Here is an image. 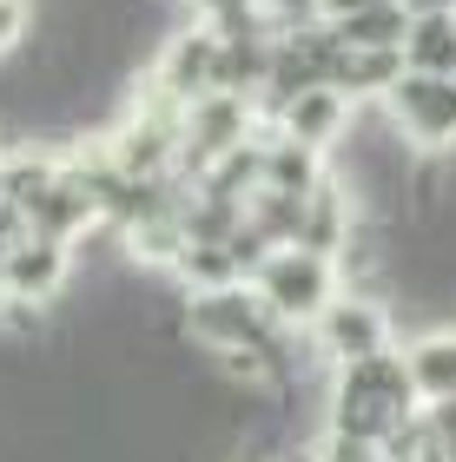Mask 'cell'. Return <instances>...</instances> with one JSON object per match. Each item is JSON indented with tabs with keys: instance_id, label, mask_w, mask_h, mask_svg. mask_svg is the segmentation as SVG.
I'll return each mask as SVG.
<instances>
[{
	"instance_id": "cell-1",
	"label": "cell",
	"mask_w": 456,
	"mask_h": 462,
	"mask_svg": "<svg viewBox=\"0 0 456 462\" xmlns=\"http://www.w3.org/2000/svg\"><path fill=\"white\" fill-rule=\"evenodd\" d=\"M252 298L272 310L278 324H318L344 291H338V264L330 258H318V251H304V245H278L272 258L252 271Z\"/></svg>"
},
{
	"instance_id": "cell-2",
	"label": "cell",
	"mask_w": 456,
	"mask_h": 462,
	"mask_svg": "<svg viewBox=\"0 0 456 462\" xmlns=\"http://www.w3.org/2000/svg\"><path fill=\"white\" fill-rule=\"evenodd\" d=\"M384 119L397 125L404 145H417V152H443V145H456V79L404 73L397 93L384 99Z\"/></svg>"
},
{
	"instance_id": "cell-3",
	"label": "cell",
	"mask_w": 456,
	"mask_h": 462,
	"mask_svg": "<svg viewBox=\"0 0 456 462\" xmlns=\"http://www.w3.org/2000/svg\"><path fill=\"white\" fill-rule=\"evenodd\" d=\"M219 53H225V40L212 27H179V33H165V47L153 60V79L146 87L165 93L172 106H199L205 93H219Z\"/></svg>"
},
{
	"instance_id": "cell-4",
	"label": "cell",
	"mask_w": 456,
	"mask_h": 462,
	"mask_svg": "<svg viewBox=\"0 0 456 462\" xmlns=\"http://www.w3.org/2000/svg\"><path fill=\"white\" fill-rule=\"evenodd\" d=\"M252 125H258V106L238 93H205L199 106H185V165H199V172H212L225 165L232 152L252 145Z\"/></svg>"
},
{
	"instance_id": "cell-5",
	"label": "cell",
	"mask_w": 456,
	"mask_h": 462,
	"mask_svg": "<svg viewBox=\"0 0 456 462\" xmlns=\"http://www.w3.org/2000/svg\"><path fill=\"white\" fill-rule=\"evenodd\" d=\"M311 330H318V350L338 370L344 364H364V356H384L390 350V304L370 298V291H344V298L330 304Z\"/></svg>"
},
{
	"instance_id": "cell-6",
	"label": "cell",
	"mask_w": 456,
	"mask_h": 462,
	"mask_svg": "<svg viewBox=\"0 0 456 462\" xmlns=\"http://www.w3.org/2000/svg\"><path fill=\"white\" fill-rule=\"evenodd\" d=\"M73 278V245L60 238H20L7 251V304H33L47 310Z\"/></svg>"
},
{
	"instance_id": "cell-7",
	"label": "cell",
	"mask_w": 456,
	"mask_h": 462,
	"mask_svg": "<svg viewBox=\"0 0 456 462\" xmlns=\"http://www.w3.org/2000/svg\"><path fill=\"white\" fill-rule=\"evenodd\" d=\"M272 133L311 145V152H324L338 133H350V99H344L338 87H311V93H298V99H284V106H278V125H272Z\"/></svg>"
},
{
	"instance_id": "cell-8",
	"label": "cell",
	"mask_w": 456,
	"mask_h": 462,
	"mask_svg": "<svg viewBox=\"0 0 456 462\" xmlns=\"http://www.w3.org/2000/svg\"><path fill=\"white\" fill-rule=\"evenodd\" d=\"M404 364H410V383H417L423 410L456 403V330H423V337L404 350Z\"/></svg>"
},
{
	"instance_id": "cell-9",
	"label": "cell",
	"mask_w": 456,
	"mask_h": 462,
	"mask_svg": "<svg viewBox=\"0 0 456 462\" xmlns=\"http://www.w3.org/2000/svg\"><path fill=\"white\" fill-rule=\"evenodd\" d=\"M324 185V159L298 139H265V192H284V199H311Z\"/></svg>"
},
{
	"instance_id": "cell-10",
	"label": "cell",
	"mask_w": 456,
	"mask_h": 462,
	"mask_svg": "<svg viewBox=\"0 0 456 462\" xmlns=\"http://www.w3.org/2000/svg\"><path fill=\"white\" fill-rule=\"evenodd\" d=\"M404 60H410V73L456 79V14H423V20H410Z\"/></svg>"
},
{
	"instance_id": "cell-11",
	"label": "cell",
	"mask_w": 456,
	"mask_h": 462,
	"mask_svg": "<svg viewBox=\"0 0 456 462\" xmlns=\"http://www.w3.org/2000/svg\"><path fill=\"white\" fill-rule=\"evenodd\" d=\"M344 47L358 53H404L410 40V7H397V0H384V7H364L358 20H338Z\"/></svg>"
},
{
	"instance_id": "cell-12",
	"label": "cell",
	"mask_w": 456,
	"mask_h": 462,
	"mask_svg": "<svg viewBox=\"0 0 456 462\" xmlns=\"http://www.w3.org/2000/svg\"><path fill=\"white\" fill-rule=\"evenodd\" d=\"M33 27V0H0V60H7Z\"/></svg>"
},
{
	"instance_id": "cell-13",
	"label": "cell",
	"mask_w": 456,
	"mask_h": 462,
	"mask_svg": "<svg viewBox=\"0 0 456 462\" xmlns=\"http://www.w3.org/2000/svg\"><path fill=\"white\" fill-rule=\"evenodd\" d=\"M364 7H384V0H324V20L338 27V20H358Z\"/></svg>"
},
{
	"instance_id": "cell-14",
	"label": "cell",
	"mask_w": 456,
	"mask_h": 462,
	"mask_svg": "<svg viewBox=\"0 0 456 462\" xmlns=\"http://www.w3.org/2000/svg\"><path fill=\"white\" fill-rule=\"evenodd\" d=\"M397 7H410V20H423V14H456V0H397Z\"/></svg>"
},
{
	"instance_id": "cell-15",
	"label": "cell",
	"mask_w": 456,
	"mask_h": 462,
	"mask_svg": "<svg viewBox=\"0 0 456 462\" xmlns=\"http://www.w3.org/2000/svg\"><path fill=\"white\" fill-rule=\"evenodd\" d=\"M0 298H7V251H0Z\"/></svg>"
}]
</instances>
